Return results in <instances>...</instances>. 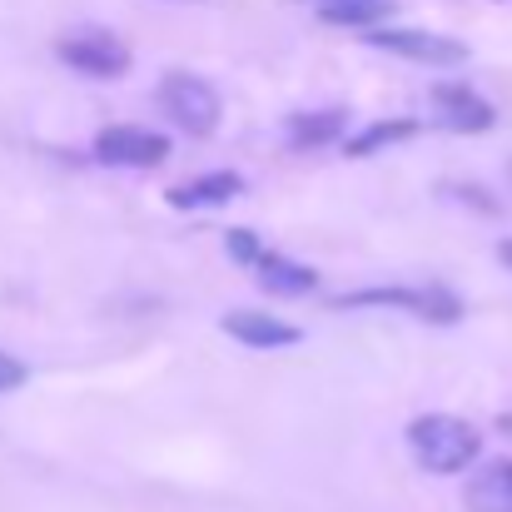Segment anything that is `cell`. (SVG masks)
<instances>
[{
	"label": "cell",
	"instance_id": "6da1fadb",
	"mask_svg": "<svg viewBox=\"0 0 512 512\" xmlns=\"http://www.w3.org/2000/svg\"><path fill=\"white\" fill-rule=\"evenodd\" d=\"M408 448L423 473L453 478V473H468V463L483 453V433L453 413H423L408 423Z\"/></svg>",
	"mask_w": 512,
	"mask_h": 512
},
{
	"label": "cell",
	"instance_id": "7a4b0ae2",
	"mask_svg": "<svg viewBox=\"0 0 512 512\" xmlns=\"http://www.w3.org/2000/svg\"><path fill=\"white\" fill-rule=\"evenodd\" d=\"M334 309H403L413 319H423L428 329H448L463 319V299L443 284L413 289V284H378V289H358V294H339Z\"/></svg>",
	"mask_w": 512,
	"mask_h": 512
},
{
	"label": "cell",
	"instance_id": "3957f363",
	"mask_svg": "<svg viewBox=\"0 0 512 512\" xmlns=\"http://www.w3.org/2000/svg\"><path fill=\"white\" fill-rule=\"evenodd\" d=\"M160 110L170 115V125L189 130V135H214L219 130V115H224V100H219V90L204 75L170 70L160 80Z\"/></svg>",
	"mask_w": 512,
	"mask_h": 512
},
{
	"label": "cell",
	"instance_id": "277c9868",
	"mask_svg": "<svg viewBox=\"0 0 512 512\" xmlns=\"http://www.w3.org/2000/svg\"><path fill=\"white\" fill-rule=\"evenodd\" d=\"M363 40L373 50H388V55L413 60V65H428V70H458V65H468V45L463 40L433 35V30H413V25H378V30H363Z\"/></svg>",
	"mask_w": 512,
	"mask_h": 512
},
{
	"label": "cell",
	"instance_id": "5b68a950",
	"mask_svg": "<svg viewBox=\"0 0 512 512\" xmlns=\"http://www.w3.org/2000/svg\"><path fill=\"white\" fill-rule=\"evenodd\" d=\"M55 55H60L75 75H85V80H120V75H130V50H125V40L110 35V30H95V25L60 35Z\"/></svg>",
	"mask_w": 512,
	"mask_h": 512
},
{
	"label": "cell",
	"instance_id": "8992f818",
	"mask_svg": "<svg viewBox=\"0 0 512 512\" xmlns=\"http://www.w3.org/2000/svg\"><path fill=\"white\" fill-rule=\"evenodd\" d=\"M90 155L110 170H155L170 160V135L140 130V125H105L90 145Z\"/></svg>",
	"mask_w": 512,
	"mask_h": 512
},
{
	"label": "cell",
	"instance_id": "52a82bcc",
	"mask_svg": "<svg viewBox=\"0 0 512 512\" xmlns=\"http://www.w3.org/2000/svg\"><path fill=\"white\" fill-rule=\"evenodd\" d=\"M433 115H438V125L443 130H453V135H488L493 125H498V110L473 90V85H458V80H443V85H433Z\"/></svg>",
	"mask_w": 512,
	"mask_h": 512
},
{
	"label": "cell",
	"instance_id": "ba28073f",
	"mask_svg": "<svg viewBox=\"0 0 512 512\" xmlns=\"http://www.w3.org/2000/svg\"><path fill=\"white\" fill-rule=\"evenodd\" d=\"M219 329L244 348H294L304 343V329L289 324V319H274V314H259V309H234L219 319Z\"/></svg>",
	"mask_w": 512,
	"mask_h": 512
},
{
	"label": "cell",
	"instance_id": "9c48e42d",
	"mask_svg": "<svg viewBox=\"0 0 512 512\" xmlns=\"http://www.w3.org/2000/svg\"><path fill=\"white\" fill-rule=\"evenodd\" d=\"M244 194V179L234 170H209V174H194V179H184V184H170L165 189V199H170V209H219V204H229V199H239Z\"/></svg>",
	"mask_w": 512,
	"mask_h": 512
},
{
	"label": "cell",
	"instance_id": "30bf717a",
	"mask_svg": "<svg viewBox=\"0 0 512 512\" xmlns=\"http://www.w3.org/2000/svg\"><path fill=\"white\" fill-rule=\"evenodd\" d=\"M284 140L294 150H324V145H339L348 140V110L339 105H324V110H294L284 120Z\"/></svg>",
	"mask_w": 512,
	"mask_h": 512
},
{
	"label": "cell",
	"instance_id": "8fae6325",
	"mask_svg": "<svg viewBox=\"0 0 512 512\" xmlns=\"http://www.w3.org/2000/svg\"><path fill=\"white\" fill-rule=\"evenodd\" d=\"M254 274H259L264 289L279 294V299H304V294L319 289V269H309V264H299V259H289V254H274V249H264V259L254 264Z\"/></svg>",
	"mask_w": 512,
	"mask_h": 512
},
{
	"label": "cell",
	"instance_id": "7c38bea8",
	"mask_svg": "<svg viewBox=\"0 0 512 512\" xmlns=\"http://www.w3.org/2000/svg\"><path fill=\"white\" fill-rule=\"evenodd\" d=\"M413 135H418V120H408V115H398V120H373V125L353 130V135L343 140V150H348L353 160H368V155L393 150V145H403V140H413Z\"/></svg>",
	"mask_w": 512,
	"mask_h": 512
},
{
	"label": "cell",
	"instance_id": "4fadbf2b",
	"mask_svg": "<svg viewBox=\"0 0 512 512\" xmlns=\"http://www.w3.org/2000/svg\"><path fill=\"white\" fill-rule=\"evenodd\" d=\"M468 512H512V463H488L468 493H463Z\"/></svg>",
	"mask_w": 512,
	"mask_h": 512
},
{
	"label": "cell",
	"instance_id": "5bb4252c",
	"mask_svg": "<svg viewBox=\"0 0 512 512\" xmlns=\"http://www.w3.org/2000/svg\"><path fill=\"white\" fill-rule=\"evenodd\" d=\"M388 15H393V0H343V5L319 10L324 25H343V30H363V25L378 30V20H388Z\"/></svg>",
	"mask_w": 512,
	"mask_h": 512
},
{
	"label": "cell",
	"instance_id": "9a60e30c",
	"mask_svg": "<svg viewBox=\"0 0 512 512\" xmlns=\"http://www.w3.org/2000/svg\"><path fill=\"white\" fill-rule=\"evenodd\" d=\"M224 249H229L234 264H249V269L264 259V239H259L254 229H229V234H224Z\"/></svg>",
	"mask_w": 512,
	"mask_h": 512
},
{
	"label": "cell",
	"instance_id": "2e32d148",
	"mask_svg": "<svg viewBox=\"0 0 512 512\" xmlns=\"http://www.w3.org/2000/svg\"><path fill=\"white\" fill-rule=\"evenodd\" d=\"M443 194L463 199V204H478V214H498V199L483 189V184H443Z\"/></svg>",
	"mask_w": 512,
	"mask_h": 512
},
{
	"label": "cell",
	"instance_id": "e0dca14e",
	"mask_svg": "<svg viewBox=\"0 0 512 512\" xmlns=\"http://www.w3.org/2000/svg\"><path fill=\"white\" fill-rule=\"evenodd\" d=\"M25 378H30V368H25L15 353H0V393H15V388H25Z\"/></svg>",
	"mask_w": 512,
	"mask_h": 512
},
{
	"label": "cell",
	"instance_id": "ac0fdd59",
	"mask_svg": "<svg viewBox=\"0 0 512 512\" xmlns=\"http://www.w3.org/2000/svg\"><path fill=\"white\" fill-rule=\"evenodd\" d=\"M498 264H503V269H512V239H503V244H498Z\"/></svg>",
	"mask_w": 512,
	"mask_h": 512
},
{
	"label": "cell",
	"instance_id": "d6986e66",
	"mask_svg": "<svg viewBox=\"0 0 512 512\" xmlns=\"http://www.w3.org/2000/svg\"><path fill=\"white\" fill-rule=\"evenodd\" d=\"M309 5H319V10H324V5H343V0H309Z\"/></svg>",
	"mask_w": 512,
	"mask_h": 512
},
{
	"label": "cell",
	"instance_id": "ffe728a7",
	"mask_svg": "<svg viewBox=\"0 0 512 512\" xmlns=\"http://www.w3.org/2000/svg\"><path fill=\"white\" fill-rule=\"evenodd\" d=\"M498 428H503V433H512V413H508V418H503V423H498Z\"/></svg>",
	"mask_w": 512,
	"mask_h": 512
}]
</instances>
